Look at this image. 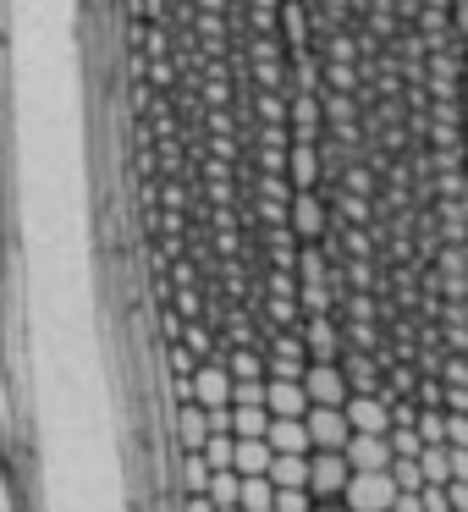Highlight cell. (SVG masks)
Here are the masks:
<instances>
[{
  "instance_id": "cell-39",
  "label": "cell",
  "mask_w": 468,
  "mask_h": 512,
  "mask_svg": "<svg viewBox=\"0 0 468 512\" xmlns=\"http://www.w3.org/2000/svg\"><path fill=\"white\" fill-rule=\"evenodd\" d=\"M314 512H353V507H336V501H320Z\"/></svg>"
},
{
  "instance_id": "cell-40",
  "label": "cell",
  "mask_w": 468,
  "mask_h": 512,
  "mask_svg": "<svg viewBox=\"0 0 468 512\" xmlns=\"http://www.w3.org/2000/svg\"><path fill=\"white\" fill-rule=\"evenodd\" d=\"M463 116H468V67H463Z\"/></svg>"
},
{
  "instance_id": "cell-37",
  "label": "cell",
  "mask_w": 468,
  "mask_h": 512,
  "mask_svg": "<svg viewBox=\"0 0 468 512\" xmlns=\"http://www.w3.org/2000/svg\"><path fill=\"white\" fill-rule=\"evenodd\" d=\"M182 512H221L210 496H182Z\"/></svg>"
},
{
  "instance_id": "cell-11",
  "label": "cell",
  "mask_w": 468,
  "mask_h": 512,
  "mask_svg": "<svg viewBox=\"0 0 468 512\" xmlns=\"http://www.w3.org/2000/svg\"><path fill=\"white\" fill-rule=\"evenodd\" d=\"M347 419L358 435H391V402L386 397H353L347 402Z\"/></svg>"
},
{
  "instance_id": "cell-2",
  "label": "cell",
  "mask_w": 468,
  "mask_h": 512,
  "mask_svg": "<svg viewBox=\"0 0 468 512\" xmlns=\"http://www.w3.org/2000/svg\"><path fill=\"white\" fill-rule=\"evenodd\" d=\"M303 386H309L314 408H347V402H353V380H347L342 364H309Z\"/></svg>"
},
{
  "instance_id": "cell-24",
  "label": "cell",
  "mask_w": 468,
  "mask_h": 512,
  "mask_svg": "<svg viewBox=\"0 0 468 512\" xmlns=\"http://www.w3.org/2000/svg\"><path fill=\"white\" fill-rule=\"evenodd\" d=\"M204 457H210V468H237V435H210Z\"/></svg>"
},
{
  "instance_id": "cell-34",
  "label": "cell",
  "mask_w": 468,
  "mask_h": 512,
  "mask_svg": "<svg viewBox=\"0 0 468 512\" xmlns=\"http://www.w3.org/2000/svg\"><path fill=\"white\" fill-rule=\"evenodd\" d=\"M452 28H457V39H463V50H468V0L452 6Z\"/></svg>"
},
{
  "instance_id": "cell-29",
  "label": "cell",
  "mask_w": 468,
  "mask_h": 512,
  "mask_svg": "<svg viewBox=\"0 0 468 512\" xmlns=\"http://www.w3.org/2000/svg\"><path fill=\"white\" fill-rule=\"evenodd\" d=\"M320 501H314V490H281L276 496V512H314Z\"/></svg>"
},
{
  "instance_id": "cell-15",
  "label": "cell",
  "mask_w": 468,
  "mask_h": 512,
  "mask_svg": "<svg viewBox=\"0 0 468 512\" xmlns=\"http://www.w3.org/2000/svg\"><path fill=\"white\" fill-rule=\"evenodd\" d=\"M435 221H441V243H468V199H441Z\"/></svg>"
},
{
  "instance_id": "cell-32",
  "label": "cell",
  "mask_w": 468,
  "mask_h": 512,
  "mask_svg": "<svg viewBox=\"0 0 468 512\" xmlns=\"http://www.w3.org/2000/svg\"><path fill=\"white\" fill-rule=\"evenodd\" d=\"M177 309L188 314V320H199V314H204V298H199V287H177Z\"/></svg>"
},
{
  "instance_id": "cell-6",
  "label": "cell",
  "mask_w": 468,
  "mask_h": 512,
  "mask_svg": "<svg viewBox=\"0 0 468 512\" xmlns=\"http://www.w3.org/2000/svg\"><path fill=\"white\" fill-rule=\"evenodd\" d=\"M347 463H353L358 474H386V468L397 463V452H391L386 435H358L353 430V441H347Z\"/></svg>"
},
{
  "instance_id": "cell-12",
  "label": "cell",
  "mask_w": 468,
  "mask_h": 512,
  "mask_svg": "<svg viewBox=\"0 0 468 512\" xmlns=\"http://www.w3.org/2000/svg\"><path fill=\"white\" fill-rule=\"evenodd\" d=\"M287 100H292V144H314L320 138V100H314V89H298Z\"/></svg>"
},
{
  "instance_id": "cell-33",
  "label": "cell",
  "mask_w": 468,
  "mask_h": 512,
  "mask_svg": "<svg viewBox=\"0 0 468 512\" xmlns=\"http://www.w3.org/2000/svg\"><path fill=\"white\" fill-rule=\"evenodd\" d=\"M452 485H468V446H452Z\"/></svg>"
},
{
  "instance_id": "cell-8",
  "label": "cell",
  "mask_w": 468,
  "mask_h": 512,
  "mask_svg": "<svg viewBox=\"0 0 468 512\" xmlns=\"http://www.w3.org/2000/svg\"><path fill=\"white\" fill-rule=\"evenodd\" d=\"M292 232H298L303 243H320V237L331 232V215H325L320 193H298V199H292Z\"/></svg>"
},
{
  "instance_id": "cell-26",
  "label": "cell",
  "mask_w": 468,
  "mask_h": 512,
  "mask_svg": "<svg viewBox=\"0 0 468 512\" xmlns=\"http://www.w3.org/2000/svg\"><path fill=\"white\" fill-rule=\"evenodd\" d=\"M419 435H424V446H446V408H424Z\"/></svg>"
},
{
  "instance_id": "cell-13",
  "label": "cell",
  "mask_w": 468,
  "mask_h": 512,
  "mask_svg": "<svg viewBox=\"0 0 468 512\" xmlns=\"http://www.w3.org/2000/svg\"><path fill=\"white\" fill-rule=\"evenodd\" d=\"M287 177H292V188H298V193H314V182H320V149H314V144H292Z\"/></svg>"
},
{
  "instance_id": "cell-22",
  "label": "cell",
  "mask_w": 468,
  "mask_h": 512,
  "mask_svg": "<svg viewBox=\"0 0 468 512\" xmlns=\"http://www.w3.org/2000/svg\"><path fill=\"white\" fill-rule=\"evenodd\" d=\"M210 501H215V507H243V474H237V468H215Z\"/></svg>"
},
{
  "instance_id": "cell-23",
  "label": "cell",
  "mask_w": 468,
  "mask_h": 512,
  "mask_svg": "<svg viewBox=\"0 0 468 512\" xmlns=\"http://www.w3.org/2000/svg\"><path fill=\"white\" fill-rule=\"evenodd\" d=\"M386 441H391V452H397V457H419V452H424L419 424H391V435H386Z\"/></svg>"
},
{
  "instance_id": "cell-36",
  "label": "cell",
  "mask_w": 468,
  "mask_h": 512,
  "mask_svg": "<svg viewBox=\"0 0 468 512\" xmlns=\"http://www.w3.org/2000/svg\"><path fill=\"white\" fill-rule=\"evenodd\" d=\"M347 193H369V171L347 166Z\"/></svg>"
},
{
  "instance_id": "cell-5",
  "label": "cell",
  "mask_w": 468,
  "mask_h": 512,
  "mask_svg": "<svg viewBox=\"0 0 468 512\" xmlns=\"http://www.w3.org/2000/svg\"><path fill=\"white\" fill-rule=\"evenodd\" d=\"M303 342H309V358H314V364H342V353H347V336L336 331L331 314H314V320H303Z\"/></svg>"
},
{
  "instance_id": "cell-31",
  "label": "cell",
  "mask_w": 468,
  "mask_h": 512,
  "mask_svg": "<svg viewBox=\"0 0 468 512\" xmlns=\"http://www.w3.org/2000/svg\"><path fill=\"white\" fill-rule=\"evenodd\" d=\"M446 446H468V413H446Z\"/></svg>"
},
{
  "instance_id": "cell-21",
  "label": "cell",
  "mask_w": 468,
  "mask_h": 512,
  "mask_svg": "<svg viewBox=\"0 0 468 512\" xmlns=\"http://www.w3.org/2000/svg\"><path fill=\"white\" fill-rule=\"evenodd\" d=\"M419 468H424V485H452V446H424Z\"/></svg>"
},
{
  "instance_id": "cell-10",
  "label": "cell",
  "mask_w": 468,
  "mask_h": 512,
  "mask_svg": "<svg viewBox=\"0 0 468 512\" xmlns=\"http://www.w3.org/2000/svg\"><path fill=\"white\" fill-rule=\"evenodd\" d=\"M276 446V457H314V435H309V419H276L265 435Z\"/></svg>"
},
{
  "instance_id": "cell-27",
  "label": "cell",
  "mask_w": 468,
  "mask_h": 512,
  "mask_svg": "<svg viewBox=\"0 0 468 512\" xmlns=\"http://www.w3.org/2000/svg\"><path fill=\"white\" fill-rule=\"evenodd\" d=\"M391 479H397V490H424L419 457H397V463H391Z\"/></svg>"
},
{
  "instance_id": "cell-28",
  "label": "cell",
  "mask_w": 468,
  "mask_h": 512,
  "mask_svg": "<svg viewBox=\"0 0 468 512\" xmlns=\"http://www.w3.org/2000/svg\"><path fill=\"white\" fill-rule=\"evenodd\" d=\"M182 342H188L193 353L204 358V364L215 358V336H210V325H204V320H188V336H182Z\"/></svg>"
},
{
  "instance_id": "cell-14",
  "label": "cell",
  "mask_w": 468,
  "mask_h": 512,
  "mask_svg": "<svg viewBox=\"0 0 468 512\" xmlns=\"http://www.w3.org/2000/svg\"><path fill=\"white\" fill-rule=\"evenodd\" d=\"M270 479H276V490H309L314 485V457H276Z\"/></svg>"
},
{
  "instance_id": "cell-30",
  "label": "cell",
  "mask_w": 468,
  "mask_h": 512,
  "mask_svg": "<svg viewBox=\"0 0 468 512\" xmlns=\"http://www.w3.org/2000/svg\"><path fill=\"white\" fill-rule=\"evenodd\" d=\"M441 380H446V386H468V353H446Z\"/></svg>"
},
{
  "instance_id": "cell-35",
  "label": "cell",
  "mask_w": 468,
  "mask_h": 512,
  "mask_svg": "<svg viewBox=\"0 0 468 512\" xmlns=\"http://www.w3.org/2000/svg\"><path fill=\"white\" fill-rule=\"evenodd\" d=\"M391 512H424V496H419V490H402L397 507H391Z\"/></svg>"
},
{
  "instance_id": "cell-4",
  "label": "cell",
  "mask_w": 468,
  "mask_h": 512,
  "mask_svg": "<svg viewBox=\"0 0 468 512\" xmlns=\"http://www.w3.org/2000/svg\"><path fill=\"white\" fill-rule=\"evenodd\" d=\"M309 435H314V452H347L353 419H347V408H309Z\"/></svg>"
},
{
  "instance_id": "cell-19",
  "label": "cell",
  "mask_w": 468,
  "mask_h": 512,
  "mask_svg": "<svg viewBox=\"0 0 468 512\" xmlns=\"http://www.w3.org/2000/svg\"><path fill=\"white\" fill-rule=\"evenodd\" d=\"M281 28H287V39H292V56L309 50V6H303V0H287V6H281Z\"/></svg>"
},
{
  "instance_id": "cell-3",
  "label": "cell",
  "mask_w": 468,
  "mask_h": 512,
  "mask_svg": "<svg viewBox=\"0 0 468 512\" xmlns=\"http://www.w3.org/2000/svg\"><path fill=\"white\" fill-rule=\"evenodd\" d=\"M358 468L347 463V452H314V501H342L347 485H353Z\"/></svg>"
},
{
  "instance_id": "cell-1",
  "label": "cell",
  "mask_w": 468,
  "mask_h": 512,
  "mask_svg": "<svg viewBox=\"0 0 468 512\" xmlns=\"http://www.w3.org/2000/svg\"><path fill=\"white\" fill-rule=\"evenodd\" d=\"M397 479H391V468L386 474H353V485H347V496H342V507H353V512H391L397 507Z\"/></svg>"
},
{
  "instance_id": "cell-18",
  "label": "cell",
  "mask_w": 468,
  "mask_h": 512,
  "mask_svg": "<svg viewBox=\"0 0 468 512\" xmlns=\"http://www.w3.org/2000/svg\"><path fill=\"white\" fill-rule=\"evenodd\" d=\"M276 479L270 474H254V479H243V512H276Z\"/></svg>"
},
{
  "instance_id": "cell-9",
  "label": "cell",
  "mask_w": 468,
  "mask_h": 512,
  "mask_svg": "<svg viewBox=\"0 0 468 512\" xmlns=\"http://www.w3.org/2000/svg\"><path fill=\"white\" fill-rule=\"evenodd\" d=\"M265 408L276 413V419H309V386L303 380H270V397H265Z\"/></svg>"
},
{
  "instance_id": "cell-38",
  "label": "cell",
  "mask_w": 468,
  "mask_h": 512,
  "mask_svg": "<svg viewBox=\"0 0 468 512\" xmlns=\"http://www.w3.org/2000/svg\"><path fill=\"white\" fill-rule=\"evenodd\" d=\"M446 496H452V512H468V485H446Z\"/></svg>"
},
{
  "instance_id": "cell-16",
  "label": "cell",
  "mask_w": 468,
  "mask_h": 512,
  "mask_svg": "<svg viewBox=\"0 0 468 512\" xmlns=\"http://www.w3.org/2000/svg\"><path fill=\"white\" fill-rule=\"evenodd\" d=\"M276 468V446L270 441H237V474L254 479V474H270Z\"/></svg>"
},
{
  "instance_id": "cell-20",
  "label": "cell",
  "mask_w": 468,
  "mask_h": 512,
  "mask_svg": "<svg viewBox=\"0 0 468 512\" xmlns=\"http://www.w3.org/2000/svg\"><path fill=\"white\" fill-rule=\"evenodd\" d=\"M226 369H232L237 380H270V358H259L254 347H232V353H226Z\"/></svg>"
},
{
  "instance_id": "cell-17",
  "label": "cell",
  "mask_w": 468,
  "mask_h": 512,
  "mask_svg": "<svg viewBox=\"0 0 468 512\" xmlns=\"http://www.w3.org/2000/svg\"><path fill=\"white\" fill-rule=\"evenodd\" d=\"M177 474H182V490H188V496H210L215 468H210V457H204V452H182Z\"/></svg>"
},
{
  "instance_id": "cell-7",
  "label": "cell",
  "mask_w": 468,
  "mask_h": 512,
  "mask_svg": "<svg viewBox=\"0 0 468 512\" xmlns=\"http://www.w3.org/2000/svg\"><path fill=\"white\" fill-rule=\"evenodd\" d=\"M171 424H177V441H182V452H204V446H210V435H215V424H210V408H204V402H182V408L171 413Z\"/></svg>"
},
{
  "instance_id": "cell-25",
  "label": "cell",
  "mask_w": 468,
  "mask_h": 512,
  "mask_svg": "<svg viewBox=\"0 0 468 512\" xmlns=\"http://www.w3.org/2000/svg\"><path fill=\"white\" fill-rule=\"evenodd\" d=\"M336 221H347V226H364V221H369V204H364V193H336Z\"/></svg>"
}]
</instances>
